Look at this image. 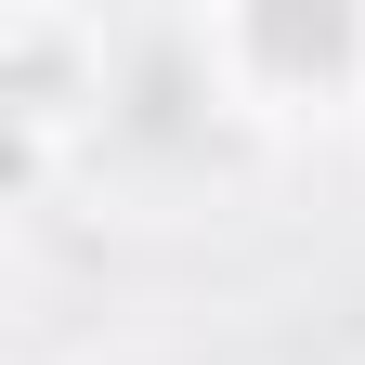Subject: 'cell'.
Here are the masks:
<instances>
[{"label":"cell","mask_w":365,"mask_h":365,"mask_svg":"<svg viewBox=\"0 0 365 365\" xmlns=\"http://www.w3.org/2000/svg\"><path fill=\"white\" fill-rule=\"evenodd\" d=\"M261 39H274V53H287V66H300V53H313V66H327V53H339V14H313V26H300V14H274Z\"/></svg>","instance_id":"obj_1"}]
</instances>
